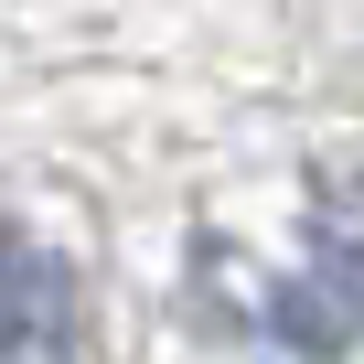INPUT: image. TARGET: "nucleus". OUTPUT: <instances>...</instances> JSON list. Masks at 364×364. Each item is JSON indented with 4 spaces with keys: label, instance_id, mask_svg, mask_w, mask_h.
I'll list each match as a JSON object with an SVG mask.
<instances>
[{
    "label": "nucleus",
    "instance_id": "f257e3e1",
    "mask_svg": "<svg viewBox=\"0 0 364 364\" xmlns=\"http://www.w3.org/2000/svg\"><path fill=\"white\" fill-rule=\"evenodd\" d=\"M225 332L247 364H343L364 353V171L311 182V225L279 279H225Z\"/></svg>",
    "mask_w": 364,
    "mask_h": 364
},
{
    "label": "nucleus",
    "instance_id": "f03ea898",
    "mask_svg": "<svg viewBox=\"0 0 364 364\" xmlns=\"http://www.w3.org/2000/svg\"><path fill=\"white\" fill-rule=\"evenodd\" d=\"M0 364H86V279L54 236L0 215Z\"/></svg>",
    "mask_w": 364,
    "mask_h": 364
}]
</instances>
